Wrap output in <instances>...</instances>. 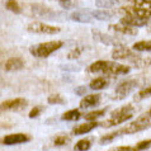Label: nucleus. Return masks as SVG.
<instances>
[{
	"instance_id": "obj_1",
	"label": "nucleus",
	"mask_w": 151,
	"mask_h": 151,
	"mask_svg": "<svg viewBox=\"0 0 151 151\" xmlns=\"http://www.w3.org/2000/svg\"><path fill=\"white\" fill-rule=\"evenodd\" d=\"M61 47H62L61 41H50V42H43V43L32 46L29 52L37 58H46Z\"/></svg>"
},
{
	"instance_id": "obj_2",
	"label": "nucleus",
	"mask_w": 151,
	"mask_h": 151,
	"mask_svg": "<svg viewBox=\"0 0 151 151\" xmlns=\"http://www.w3.org/2000/svg\"><path fill=\"white\" fill-rule=\"evenodd\" d=\"M149 127H151V118L146 113H144L133 122L124 126L121 131H122V135H132V133H137L140 131H144V129H147Z\"/></svg>"
},
{
	"instance_id": "obj_3",
	"label": "nucleus",
	"mask_w": 151,
	"mask_h": 151,
	"mask_svg": "<svg viewBox=\"0 0 151 151\" xmlns=\"http://www.w3.org/2000/svg\"><path fill=\"white\" fill-rule=\"evenodd\" d=\"M119 13L122 15H133V17H140V18H151V9L140 5H128L119 8Z\"/></svg>"
},
{
	"instance_id": "obj_4",
	"label": "nucleus",
	"mask_w": 151,
	"mask_h": 151,
	"mask_svg": "<svg viewBox=\"0 0 151 151\" xmlns=\"http://www.w3.org/2000/svg\"><path fill=\"white\" fill-rule=\"evenodd\" d=\"M112 57L113 60H124V61H129L133 62L137 57H140L138 53L135 52V50L127 48L124 46H121V47H116L112 51Z\"/></svg>"
},
{
	"instance_id": "obj_5",
	"label": "nucleus",
	"mask_w": 151,
	"mask_h": 151,
	"mask_svg": "<svg viewBox=\"0 0 151 151\" xmlns=\"http://www.w3.org/2000/svg\"><path fill=\"white\" fill-rule=\"evenodd\" d=\"M28 31L31 33H36V35H56L61 31L58 27L50 26V24L42 23V22H33L28 26Z\"/></svg>"
},
{
	"instance_id": "obj_6",
	"label": "nucleus",
	"mask_w": 151,
	"mask_h": 151,
	"mask_svg": "<svg viewBox=\"0 0 151 151\" xmlns=\"http://www.w3.org/2000/svg\"><path fill=\"white\" fill-rule=\"evenodd\" d=\"M91 35H93L94 40L100 42V43L106 45V46H112V47H121L123 46V41L117 38V37H113L109 35H106V33H102L100 31H96V29H93L91 31Z\"/></svg>"
},
{
	"instance_id": "obj_7",
	"label": "nucleus",
	"mask_w": 151,
	"mask_h": 151,
	"mask_svg": "<svg viewBox=\"0 0 151 151\" xmlns=\"http://www.w3.org/2000/svg\"><path fill=\"white\" fill-rule=\"evenodd\" d=\"M136 85H137V83L135 80H126V81H122L121 84H118L117 88L114 89V99L116 100L124 99L126 96H128L132 93L133 89L136 88Z\"/></svg>"
},
{
	"instance_id": "obj_8",
	"label": "nucleus",
	"mask_w": 151,
	"mask_h": 151,
	"mask_svg": "<svg viewBox=\"0 0 151 151\" xmlns=\"http://www.w3.org/2000/svg\"><path fill=\"white\" fill-rule=\"evenodd\" d=\"M129 71H131V68H129V66L118 64V62H114V61H109L106 70L103 71V74L107 75V76H118V75L128 74Z\"/></svg>"
},
{
	"instance_id": "obj_9",
	"label": "nucleus",
	"mask_w": 151,
	"mask_h": 151,
	"mask_svg": "<svg viewBox=\"0 0 151 151\" xmlns=\"http://www.w3.org/2000/svg\"><path fill=\"white\" fill-rule=\"evenodd\" d=\"M31 10L35 15L41 17V18H45V19H55L57 15H60L57 12L52 10L51 8L41 5V4H33L31 6Z\"/></svg>"
},
{
	"instance_id": "obj_10",
	"label": "nucleus",
	"mask_w": 151,
	"mask_h": 151,
	"mask_svg": "<svg viewBox=\"0 0 151 151\" xmlns=\"http://www.w3.org/2000/svg\"><path fill=\"white\" fill-rule=\"evenodd\" d=\"M27 99L24 98H14L8 99L1 103V111H19L27 107Z\"/></svg>"
},
{
	"instance_id": "obj_11",
	"label": "nucleus",
	"mask_w": 151,
	"mask_h": 151,
	"mask_svg": "<svg viewBox=\"0 0 151 151\" xmlns=\"http://www.w3.org/2000/svg\"><path fill=\"white\" fill-rule=\"evenodd\" d=\"M28 141H31V136L26 135V133H13V135H8L3 138V145H19Z\"/></svg>"
},
{
	"instance_id": "obj_12",
	"label": "nucleus",
	"mask_w": 151,
	"mask_h": 151,
	"mask_svg": "<svg viewBox=\"0 0 151 151\" xmlns=\"http://www.w3.org/2000/svg\"><path fill=\"white\" fill-rule=\"evenodd\" d=\"M119 23L126 24V26L129 27H144L149 23L147 18H140V17H133V15H123L122 18L119 19Z\"/></svg>"
},
{
	"instance_id": "obj_13",
	"label": "nucleus",
	"mask_w": 151,
	"mask_h": 151,
	"mask_svg": "<svg viewBox=\"0 0 151 151\" xmlns=\"http://www.w3.org/2000/svg\"><path fill=\"white\" fill-rule=\"evenodd\" d=\"M100 123L96 122V121H88L86 123H83V124H79L76 127L73 128V135H84V133H88L90 131H93L94 128H96Z\"/></svg>"
},
{
	"instance_id": "obj_14",
	"label": "nucleus",
	"mask_w": 151,
	"mask_h": 151,
	"mask_svg": "<svg viewBox=\"0 0 151 151\" xmlns=\"http://www.w3.org/2000/svg\"><path fill=\"white\" fill-rule=\"evenodd\" d=\"M109 29L117 32V33H121V35H127V36H136L138 33L136 27H129V26H126V24H122V23L111 24Z\"/></svg>"
},
{
	"instance_id": "obj_15",
	"label": "nucleus",
	"mask_w": 151,
	"mask_h": 151,
	"mask_svg": "<svg viewBox=\"0 0 151 151\" xmlns=\"http://www.w3.org/2000/svg\"><path fill=\"white\" fill-rule=\"evenodd\" d=\"M100 99H102V95L100 94H91V95H86L80 100V108L85 109V108H91L95 107L100 103Z\"/></svg>"
},
{
	"instance_id": "obj_16",
	"label": "nucleus",
	"mask_w": 151,
	"mask_h": 151,
	"mask_svg": "<svg viewBox=\"0 0 151 151\" xmlns=\"http://www.w3.org/2000/svg\"><path fill=\"white\" fill-rule=\"evenodd\" d=\"M86 13H89L94 19H98V20H109L113 18L114 13L112 12H108L106 9H84Z\"/></svg>"
},
{
	"instance_id": "obj_17",
	"label": "nucleus",
	"mask_w": 151,
	"mask_h": 151,
	"mask_svg": "<svg viewBox=\"0 0 151 151\" xmlns=\"http://www.w3.org/2000/svg\"><path fill=\"white\" fill-rule=\"evenodd\" d=\"M69 18L74 22H78V23H91L93 20V17H91L89 13H86L85 10H79V12H74L69 15Z\"/></svg>"
},
{
	"instance_id": "obj_18",
	"label": "nucleus",
	"mask_w": 151,
	"mask_h": 151,
	"mask_svg": "<svg viewBox=\"0 0 151 151\" xmlns=\"http://www.w3.org/2000/svg\"><path fill=\"white\" fill-rule=\"evenodd\" d=\"M24 68V61L20 57H12L5 61L4 64V70L5 71H15Z\"/></svg>"
},
{
	"instance_id": "obj_19",
	"label": "nucleus",
	"mask_w": 151,
	"mask_h": 151,
	"mask_svg": "<svg viewBox=\"0 0 151 151\" xmlns=\"http://www.w3.org/2000/svg\"><path fill=\"white\" fill-rule=\"evenodd\" d=\"M109 83H111V80L108 76H99L90 81L89 88L91 90H102V89H106V88L109 85Z\"/></svg>"
},
{
	"instance_id": "obj_20",
	"label": "nucleus",
	"mask_w": 151,
	"mask_h": 151,
	"mask_svg": "<svg viewBox=\"0 0 151 151\" xmlns=\"http://www.w3.org/2000/svg\"><path fill=\"white\" fill-rule=\"evenodd\" d=\"M133 114H126V116H116V117H111L108 121H106L104 123H102V126L104 127H113V126H118L121 123L126 122V121L131 119Z\"/></svg>"
},
{
	"instance_id": "obj_21",
	"label": "nucleus",
	"mask_w": 151,
	"mask_h": 151,
	"mask_svg": "<svg viewBox=\"0 0 151 151\" xmlns=\"http://www.w3.org/2000/svg\"><path fill=\"white\" fill-rule=\"evenodd\" d=\"M108 62L109 61H104V60H98L93 62L89 68H88V71L89 73H103L106 68L108 66Z\"/></svg>"
},
{
	"instance_id": "obj_22",
	"label": "nucleus",
	"mask_w": 151,
	"mask_h": 151,
	"mask_svg": "<svg viewBox=\"0 0 151 151\" xmlns=\"http://www.w3.org/2000/svg\"><path fill=\"white\" fill-rule=\"evenodd\" d=\"M81 117H83V113L79 109H71V111L65 112L64 114L61 116V118L64 121H78V119H80Z\"/></svg>"
},
{
	"instance_id": "obj_23",
	"label": "nucleus",
	"mask_w": 151,
	"mask_h": 151,
	"mask_svg": "<svg viewBox=\"0 0 151 151\" xmlns=\"http://www.w3.org/2000/svg\"><path fill=\"white\" fill-rule=\"evenodd\" d=\"M91 144H93V140L91 138H83V140H79L74 146L75 151H88L90 149Z\"/></svg>"
},
{
	"instance_id": "obj_24",
	"label": "nucleus",
	"mask_w": 151,
	"mask_h": 151,
	"mask_svg": "<svg viewBox=\"0 0 151 151\" xmlns=\"http://www.w3.org/2000/svg\"><path fill=\"white\" fill-rule=\"evenodd\" d=\"M132 48L135 50L136 52H149V51H151V40L136 42Z\"/></svg>"
},
{
	"instance_id": "obj_25",
	"label": "nucleus",
	"mask_w": 151,
	"mask_h": 151,
	"mask_svg": "<svg viewBox=\"0 0 151 151\" xmlns=\"http://www.w3.org/2000/svg\"><path fill=\"white\" fill-rule=\"evenodd\" d=\"M133 112H135V108L131 104H127V106H123L118 108V109L113 111L111 117H116V116H126V114H133Z\"/></svg>"
},
{
	"instance_id": "obj_26",
	"label": "nucleus",
	"mask_w": 151,
	"mask_h": 151,
	"mask_svg": "<svg viewBox=\"0 0 151 151\" xmlns=\"http://www.w3.org/2000/svg\"><path fill=\"white\" fill-rule=\"evenodd\" d=\"M118 136H122V131L121 129H117V131L114 132H111V133H108V135L106 136H103L102 138L99 140V144L100 145H107V144H111V142L113 140H116Z\"/></svg>"
},
{
	"instance_id": "obj_27",
	"label": "nucleus",
	"mask_w": 151,
	"mask_h": 151,
	"mask_svg": "<svg viewBox=\"0 0 151 151\" xmlns=\"http://www.w3.org/2000/svg\"><path fill=\"white\" fill-rule=\"evenodd\" d=\"M131 64L135 66L136 69H145V68H149V66L151 65V58L140 56V57H137L133 62H131Z\"/></svg>"
},
{
	"instance_id": "obj_28",
	"label": "nucleus",
	"mask_w": 151,
	"mask_h": 151,
	"mask_svg": "<svg viewBox=\"0 0 151 151\" xmlns=\"http://www.w3.org/2000/svg\"><path fill=\"white\" fill-rule=\"evenodd\" d=\"M107 109H99V111H91L89 113H86L85 116H84V118L86 121H96V118H100V117H103L106 114Z\"/></svg>"
},
{
	"instance_id": "obj_29",
	"label": "nucleus",
	"mask_w": 151,
	"mask_h": 151,
	"mask_svg": "<svg viewBox=\"0 0 151 151\" xmlns=\"http://www.w3.org/2000/svg\"><path fill=\"white\" fill-rule=\"evenodd\" d=\"M149 96H151V85L147 88H144V89H141L138 91V93L135 95V100L136 102H140V100L147 99Z\"/></svg>"
},
{
	"instance_id": "obj_30",
	"label": "nucleus",
	"mask_w": 151,
	"mask_h": 151,
	"mask_svg": "<svg viewBox=\"0 0 151 151\" xmlns=\"http://www.w3.org/2000/svg\"><path fill=\"white\" fill-rule=\"evenodd\" d=\"M95 5L99 9H111L116 5V0H95Z\"/></svg>"
},
{
	"instance_id": "obj_31",
	"label": "nucleus",
	"mask_w": 151,
	"mask_h": 151,
	"mask_svg": "<svg viewBox=\"0 0 151 151\" xmlns=\"http://www.w3.org/2000/svg\"><path fill=\"white\" fill-rule=\"evenodd\" d=\"M151 147V140H144L137 142L135 146H132V151H145Z\"/></svg>"
},
{
	"instance_id": "obj_32",
	"label": "nucleus",
	"mask_w": 151,
	"mask_h": 151,
	"mask_svg": "<svg viewBox=\"0 0 151 151\" xmlns=\"http://www.w3.org/2000/svg\"><path fill=\"white\" fill-rule=\"evenodd\" d=\"M5 6H6L8 10L13 12V13H15V14L20 13V6H19V4L17 3L15 0H8V1L5 3Z\"/></svg>"
},
{
	"instance_id": "obj_33",
	"label": "nucleus",
	"mask_w": 151,
	"mask_h": 151,
	"mask_svg": "<svg viewBox=\"0 0 151 151\" xmlns=\"http://www.w3.org/2000/svg\"><path fill=\"white\" fill-rule=\"evenodd\" d=\"M70 141V138L66 135H58L53 138V145L55 146H64Z\"/></svg>"
},
{
	"instance_id": "obj_34",
	"label": "nucleus",
	"mask_w": 151,
	"mask_h": 151,
	"mask_svg": "<svg viewBox=\"0 0 151 151\" xmlns=\"http://www.w3.org/2000/svg\"><path fill=\"white\" fill-rule=\"evenodd\" d=\"M47 102L48 104H62V103H65V99L60 94H52L48 96Z\"/></svg>"
},
{
	"instance_id": "obj_35",
	"label": "nucleus",
	"mask_w": 151,
	"mask_h": 151,
	"mask_svg": "<svg viewBox=\"0 0 151 151\" xmlns=\"http://www.w3.org/2000/svg\"><path fill=\"white\" fill-rule=\"evenodd\" d=\"M78 4L79 3L76 0H66V1H61L60 5L64 8V9H71V8H76Z\"/></svg>"
},
{
	"instance_id": "obj_36",
	"label": "nucleus",
	"mask_w": 151,
	"mask_h": 151,
	"mask_svg": "<svg viewBox=\"0 0 151 151\" xmlns=\"http://www.w3.org/2000/svg\"><path fill=\"white\" fill-rule=\"evenodd\" d=\"M43 111V107L42 106H36L35 108H32V111L29 112V118H36L37 116H40V113Z\"/></svg>"
},
{
	"instance_id": "obj_37",
	"label": "nucleus",
	"mask_w": 151,
	"mask_h": 151,
	"mask_svg": "<svg viewBox=\"0 0 151 151\" xmlns=\"http://www.w3.org/2000/svg\"><path fill=\"white\" fill-rule=\"evenodd\" d=\"M81 51H83V48L81 47H76V48H74L73 51H71L69 55H68V58H78L79 56H80V53H81Z\"/></svg>"
},
{
	"instance_id": "obj_38",
	"label": "nucleus",
	"mask_w": 151,
	"mask_h": 151,
	"mask_svg": "<svg viewBox=\"0 0 151 151\" xmlns=\"http://www.w3.org/2000/svg\"><path fill=\"white\" fill-rule=\"evenodd\" d=\"M75 94L83 96L84 94H86V88L85 86H78V88H75Z\"/></svg>"
},
{
	"instance_id": "obj_39",
	"label": "nucleus",
	"mask_w": 151,
	"mask_h": 151,
	"mask_svg": "<svg viewBox=\"0 0 151 151\" xmlns=\"http://www.w3.org/2000/svg\"><path fill=\"white\" fill-rule=\"evenodd\" d=\"M112 151H132V147L131 146H121V147L113 149Z\"/></svg>"
},
{
	"instance_id": "obj_40",
	"label": "nucleus",
	"mask_w": 151,
	"mask_h": 151,
	"mask_svg": "<svg viewBox=\"0 0 151 151\" xmlns=\"http://www.w3.org/2000/svg\"><path fill=\"white\" fill-rule=\"evenodd\" d=\"M145 113H146V114H147V116L150 117V118H151V107L149 108V111H147V112H145Z\"/></svg>"
},
{
	"instance_id": "obj_41",
	"label": "nucleus",
	"mask_w": 151,
	"mask_h": 151,
	"mask_svg": "<svg viewBox=\"0 0 151 151\" xmlns=\"http://www.w3.org/2000/svg\"><path fill=\"white\" fill-rule=\"evenodd\" d=\"M126 1H131V3H133V4H135V3L137 1V0H126Z\"/></svg>"
},
{
	"instance_id": "obj_42",
	"label": "nucleus",
	"mask_w": 151,
	"mask_h": 151,
	"mask_svg": "<svg viewBox=\"0 0 151 151\" xmlns=\"http://www.w3.org/2000/svg\"><path fill=\"white\" fill-rule=\"evenodd\" d=\"M57 1H58V3H61V1H66V0H57Z\"/></svg>"
}]
</instances>
